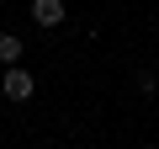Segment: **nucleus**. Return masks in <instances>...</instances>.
<instances>
[{
	"label": "nucleus",
	"instance_id": "nucleus-1",
	"mask_svg": "<svg viewBox=\"0 0 159 149\" xmlns=\"http://www.w3.org/2000/svg\"><path fill=\"white\" fill-rule=\"evenodd\" d=\"M0 91H6V101H32V91H37V80H32V69H21V64H11L6 74H0Z\"/></svg>",
	"mask_w": 159,
	"mask_h": 149
},
{
	"label": "nucleus",
	"instance_id": "nucleus-2",
	"mask_svg": "<svg viewBox=\"0 0 159 149\" xmlns=\"http://www.w3.org/2000/svg\"><path fill=\"white\" fill-rule=\"evenodd\" d=\"M69 11H64V0H32V22L37 27H58Z\"/></svg>",
	"mask_w": 159,
	"mask_h": 149
},
{
	"label": "nucleus",
	"instance_id": "nucleus-3",
	"mask_svg": "<svg viewBox=\"0 0 159 149\" xmlns=\"http://www.w3.org/2000/svg\"><path fill=\"white\" fill-rule=\"evenodd\" d=\"M21 53H27V43H21L16 32H0V64L11 69V64H21Z\"/></svg>",
	"mask_w": 159,
	"mask_h": 149
},
{
	"label": "nucleus",
	"instance_id": "nucleus-4",
	"mask_svg": "<svg viewBox=\"0 0 159 149\" xmlns=\"http://www.w3.org/2000/svg\"><path fill=\"white\" fill-rule=\"evenodd\" d=\"M138 149H159V144H138Z\"/></svg>",
	"mask_w": 159,
	"mask_h": 149
}]
</instances>
